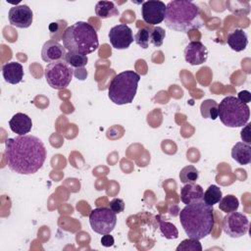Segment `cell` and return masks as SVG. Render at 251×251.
<instances>
[{"instance_id": "27", "label": "cell", "mask_w": 251, "mask_h": 251, "mask_svg": "<svg viewBox=\"0 0 251 251\" xmlns=\"http://www.w3.org/2000/svg\"><path fill=\"white\" fill-rule=\"evenodd\" d=\"M67 29V22L66 21H57L54 23H51L49 25V31L51 40H62V36L64 31Z\"/></svg>"}, {"instance_id": "4", "label": "cell", "mask_w": 251, "mask_h": 251, "mask_svg": "<svg viewBox=\"0 0 251 251\" xmlns=\"http://www.w3.org/2000/svg\"><path fill=\"white\" fill-rule=\"evenodd\" d=\"M64 47L72 52L90 54L99 47L96 29L86 22H76L67 27L63 36Z\"/></svg>"}, {"instance_id": "22", "label": "cell", "mask_w": 251, "mask_h": 251, "mask_svg": "<svg viewBox=\"0 0 251 251\" xmlns=\"http://www.w3.org/2000/svg\"><path fill=\"white\" fill-rule=\"evenodd\" d=\"M64 60L74 69V68H83L87 65L88 62V58L86 55L84 54H80L77 52H72V51H68L65 55Z\"/></svg>"}, {"instance_id": "13", "label": "cell", "mask_w": 251, "mask_h": 251, "mask_svg": "<svg viewBox=\"0 0 251 251\" xmlns=\"http://www.w3.org/2000/svg\"><path fill=\"white\" fill-rule=\"evenodd\" d=\"M184 59L191 66L201 65L208 59V49L200 41H190L184 49Z\"/></svg>"}, {"instance_id": "29", "label": "cell", "mask_w": 251, "mask_h": 251, "mask_svg": "<svg viewBox=\"0 0 251 251\" xmlns=\"http://www.w3.org/2000/svg\"><path fill=\"white\" fill-rule=\"evenodd\" d=\"M150 32L151 29H148L147 27L140 28L135 36H134V41L143 49H147L149 42H150Z\"/></svg>"}, {"instance_id": "5", "label": "cell", "mask_w": 251, "mask_h": 251, "mask_svg": "<svg viewBox=\"0 0 251 251\" xmlns=\"http://www.w3.org/2000/svg\"><path fill=\"white\" fill-rule=\"evenodd\" d=\"M140 75L133 71H125L114 76L108 87L110 100L117 105L129 104L133 101Z\"/></svg>"}, {"instance_id": "14", "label": "cell", "mask_w": 251, "mask_h": 251, "mask_svg": "<svg viewBox=\"0 0 251 251\" xmlns=\"http://www.w3.org/2000/svg\"><path fill=\"white\" fill-rule=\"evenodd\" d=\"M66 48L58 41L48 40L46 41L41 50V58L46 63H51L65 58Z\"/></svg>"}, {"instance_id": "7", "label": "cell", "mask_w": 251, "mask_h": 251, "mask_svg": "<svg viewBox=\"0 0 251 251\" xmlns=\"http://www.w3.org/2000/svg\"><path fill=\"white\" fill-rule=\"evenodd\" d=\"M44 75L49 86L61 90L67 88L71 83L74 69L64 59H61L48 63L44 71Z\"/></svg>"}, {"instance_id": "19", "label": "cell", "mask_w": 251, "mask_h": 251, "mask_svg": "<svg viewBox=\"0 0 251 251\" xmlns=\"http://www.w3.org/2000/svg\"><path fill=\"white\" fill-rule=\"evenodd\" d=\"M231 157L239 165H248L251 162V146L245 142H236L231 149Z\"/></svg>"}, {"instance_id": "33", "label": "cell", "mask_w": 251, "mask_h": 251, "mask_svg": "<svg viewBox=\"0 0 251 251\" xmlns=\"http://www.w3.org/2000/svg\"><path fill=\"white\" fill-rule=\"evenodd\" d=\"M237 99H238L240 102H242V103H244V104H247V103H249L250 100H251V93H250L248 90H242V91H240V92L238 93Z\"/></svg>"}, {"instance_id": "15", "label": "cell", "mask_w": 251, "mask_h": 251, "mask_svg": "<svg viewBox=\"0 0 251 251\" xmlns=\"http://www.w3.org/2000/svg\"><path fill=\"white\" fill-rule=\"evenodd\" d=\"M9 126L11 130L18 135H25L31 130L32 121L27 115L17 113L9 121Z\"/></svg>"}, {"instance_id": "26", "label": "cell", "mask_w": 251, "mask_h": 251, "mask_svg": "<svg viewBox=\"0 0 251 251\" xmlns=\"http://www.w3.org/2000/svg\"><path fill=\"white\" fill-rule=\"evenodd\" d=\"M198 177H199L198 170L194 166H191V165L185 166L179 172L180 182H182L184 184L195 182L198 179Z\"/></svg>"}, {"instance_id": "18", "label": "cell", "mask_w": 251, "mask_h": 251, "mask_svg": "<svg viewBox=\"0 0 251 251\" xmlns=\"http://www.w3.org/2000/svg\"><path fill=\"white\" fill-rule=\"evenodd\" d=\"M226 42L228 46L235 52L245 50L248 44V36L246 32L241 28H235L227 35Z\"/></svg>"}, {"instance_id": "16", "label": "cell", "mask_w": 251, "mask_h": 251, "mask_svg": "<svg viewBox=\"0 0 251 251\" xmlns=\"http://www.w3.org/2000/svg\"><path fill=\"white\" fill-rule=\"evenodd\" d=\"M2 75L6 82L18 84L24 78V68L18 62L6 63L2 67Z\"/></svg>"}, {"instance_id": "32", "label": "cell", "mask_w": 251, "mask_h": 251, "mask_svg": "<svg viewBox=\"0 0 251 251\" xmlns=\"http://www.w3.org/2000/svg\"><path fill=\"white\" fill-rule=\"evenodd\" d=\"M250 124H246L245 126L242 128L241 130V133H240V136H241V139L243 140V142L245 143H248L250 144L251 142V136H250Z\"/></svg>"}, {"instance_id": "11", "label": "cell", "mask_w": 251, "mask_h": 251, "mask_svg": "<svg viewBox=\"0 0 251 251\" xmlns=\"http://www.w3.org/2000/svg\"><path fill=\"white\" fill-rule=\"evenodd\" d=\"M109 41L115 49H126L133 42L131 28L126 24H120L113 26L108 33Z\"/></svg>"}, {"instance_id": "9", "label": "cell", "mask_w": 251, "mask_h": 251, "mask_svg": "<svg viewBox=\"0 0 251 251\" xmlns=\"http://www.w3.org/2000/svg\"><path fill=\"white\" fill-rule=\"evenodd\" d=\"M249 228L248 218L238 212L227 213L223 220V229L230 237L238 238L245 235Z\"/></svg>"}, {"instance_id": "34", "label": "cell", "mask_w": 251, "mask_h": 251, "mask_svg": "<svg viewBox=\"0 0 251 251\" xmlns=\"http://www.w3.org/2000/svg\"><path fill=\"white\" fill-rule=\"evenodd\" d=\"M114 243H115L114 237H113L112 235H110V233L103 234V236H102V238H101V244H102L104 247L113 246Z\"/></svg>"}, {"instance_id": "25", "label": "cell", "mask_w": 251, "mask_h": 251, "mask_svg": "<svg viewBox=\"0 0 251 251\" xmlns=\"http://www.w3.org/2000/svg\"><path fill=\"white\" fill-rule=\"evenodd\" d=\"M156 219H158L160 230L163 236H165L167 239H176L178 237V230L175 225H173L170 222L162 220L160 216H157Z\"/></svg>"}, {"instance_id": "3", "label": "cell", "mask_w": 251, "mask_h": 251, "mask_svg": "<svg viewBox=\"0 0 251 251\" xmlns=\"http://www.w3.org/2000/svg\"><path fill=\"white\" fill-rule=\"evenodd\" d=\"M165 24L173 30L188 32L203 26L199 7L186 0H173L166 5Z\"/></svg>"}, {"instance_id": "31", "label": "cell", "mask_w": 251, "mask_h": 251, "mask_svg": "<svg viewBox=\"0 0 251 251\" xmlns=\"http://www.w3.org/2000/svg\"><path fill=\"white\" fill-rule=\"evenodd\" d=\"M109 208L116 214H120L125 210V202L121 198H114L110 201Z\"/></svg>"}, {"instance_id": "24", "label": "cell", "mask_w": 251, "mask_h": 251, "mask_svg": "<svg viewBox=\"0 0 251 251\" xmlns=\"http://www.w3.org/2000/svg\"><path fill=\"white\" fill-rule=\"evenodd\" d=\"M238 207H239V201L232 194H227L222 197L221 200L219 201V209L226 214L237 211Z\"/></svg>"}, {"instance_id": "8", "label": "cell", "mask_w": 251, "mask_h": 251, "mask_svg": "<svg viewBox=\"0 0 251 251\" xmlns=\"http://www.w3.org/2000/svg\"><path fill=\"white\" fill-rule=\"evenodd\" d=\"M117 214L110 208L99 207L89 214V224L93 231L99 234L111 233L117 224Z\"/></svg>"}, {"instance_id": "1", "label": "cell", "mask_w": 251, "mask_h": 251, "mask_svg": "<svg viewBox=\"0 0 251 251\" xmlns=\"http://www.w3.org/2000/svg\"><path fill=\"white\" fill-rule=\"evenodd\" d=\"M4 157L8 168L19 175H32L39 171L46 159V148L34 135H18L5 141Z\"/></svg>"}, {"instance_id": "6", "label": "cell", "mask_w": 251, "mask_h": 251, "mask_svg": "<svg viewBox=\"0 0 251 251\" xmlns=\"http://www.w3.org/2000/svg\"><path fill=\"white\" fill-rule=\"evenodd\" d=\"M218 118L227 127H240L245 126L250 118L247 104L240 102L235 96H226L219 104Z\"/></svg>"}, {"instance_id": "12", "label": "cell", "mask_w": 251, "mask_h": 251, "mask_svg": "<svg viewBox=\"0 0 251 251\" xmlns=\"http://www.w3.org/2000/svg\"><path fill=\"white\" fill-rule=\"evenodd\" d=\"M8 19L11 25L19 28H27L33 21V13L27 5H17L10 8Z\"/></svg>"}, {"instance_id": "30", "label": "cell", "mask_w": 251, "mask_h": 251, "mask_svg": "<svg viewBox=\"0 0 251 251\" xmlns=\"http://www.w3.org/2000/svg\"><path fill=\"white\" fill-rule=\"evenodd\" d=\"M165 36H166L165 29L161 26H155L154 28L151 29V32H150V42L154 46L160 47L164 42Z\"/></svg>"}, {"instance_id": "10", "label": "cell", "mask_w": 251, "mask_h": 251, "mask_svg": "<svg viewBox=\"0 0 251 251\" xmlns=\"http://www.w3.org/2000/svg\"><path fill=\"white\" fill-rule=\"evenodd\" d=\"M166 5L163 1L149 0L142 3L141 16L143 21L148 25L161 24L165 19Z\"/></svg>"}, {"instance_id": "28", "label": "cell", "mask_w": 251, "mask_h": 251, "mask_svg": "<svg viewBox=\"0 0 251 251\" xmlns=\"http://www.w3.org/2000/svg\"><path fill=\"white\" fill-rule=\"evenodd\" d=\"M176 251H202V245L198 239L187 238L179 243Z\"/></svg>"}, {"instance_id": "20", "label": "cell", "mask_w": 251, "mask_h": 251, "mask_svg": "<svg viewBox=\"0 0 251 251\" xmlns=\"http://www.w3.org/2000/svg\"><path fill=\"white\" fill-rule=\"evenodd\" d=\"M95 14L100 19H108L119 16V10L111 1H98L95 5Z\"/></svg>"}, {"instance_id": "21", "label": "cell", "mask_w": 251, "mask_h": 251, "mask_svg": "<svg viewBox=\"0 0 251 251\" xmlns=\"http://www.w3.org/2000/svg\"><path fill=\"white\" fill-rule=\"evenodd\" d=\"M219 104L213 99H206L200 105V113L204 119L216 120L218 118Z\"/></svg>"}, {"instance_id": "2", "label": "cell", "mask_w": 251, "mask_h": 251, "mask_svg": "<svg viewBox=\"0 0 251 251\" xmlns=\"http://www.w3.org/2000/svg\"><path fill=\"white\" fill-rule=\"evenodd\" d=\"M179 221L189 238L200 240L209 235L215 226L214 208L202 199L193 201L179 212Z\"/></svg>"}, {"instance_id": "23", "label": "cell", "mask_w": 251, "mask_h": 251, "mask_svg": "<svg viewBox=\"0 0 251 251\" xmlns=\"http://www.w3.org/2000/svg\"><path fill=\"white\" fill-rule=\"evenodd\" d=\"M222 197H223V193H222L221 188L215 184H212L204 192L202 200L205 203H207L208 205L214 206L215 204L219 203V201L221 200Z\"/></svg>"}, {"instance_id": "17", "label": "cell", "mask_w": 251, "mask_h": 251, "mask_svg": "<svg viewBox=\"0 0 251 251\" xmlns=\"http://www.w3.org/2000/svg\"><path fill=\"white\" fill-rule=\"evenodd\" d=\"M204 190L201 185L191 182L184 184L180 189V200L183 204L187 205L193 201L202 199Z\"/></svg>"}]
</instances>
